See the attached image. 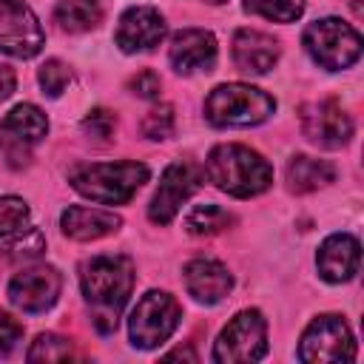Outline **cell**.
<instances>
[{
    "instance_id": "9c48e42d",
    "label": "cell",
    "mask_w": 364,
    "mask_h": 364,
    "mask_svg": "<svg viewBox=\"0 0 364 364\" xmlns=\"http://www.w3.org/2000/svg\"><path fill=\"white\" fill-rule=\"evenodd\" d=\"M43 28L37 14L23 0H0V51L28 60L43 48Z\"/></svg>"
},
{
    "instance_id": "3957f363",
    "label": "cell",
    "mask_w": 364,
    "mask_h": 364,
    "mask_svg": "<svg viewBox=\"0 0 364 364\" xmlns=\"http://www.w3.org/2000/svg\"><path fill=\"white\" fill-rule=\"evenodd\" d=\"M142 182H148V168L142 162H94L71 173V188L100 205L128 202Z\"/></svg>"
},
{
    "instance_id": "8992f818",
    "label": "cell",
    "mask_w": 364,
    "mask_h": 364,
    "mask_svg": "<svg viewBox=\"0 0 364 364\" xmlns=\"http://www.w3.org/2000/svg\"><path fill=\"white\" fill-rule=\"evenodd\" d=\"M182 318V310L176 304V299L171 293H162V290H148L131 318H128V333H131V344L139 347V350H154L159 347L162 341L171 338V333L176 330Z\"/></svg>"
},
{
    "instance_id": "ffe728a7",
    "label": "cell",
    "mask_w": 364,
    "mask_h": 364,
    "mask_svg": "<svg viewBox=\"0 0 364 364\" xmlns=\"http://www.w3.org/2000/svg\"><path fill=\"white\" fill-rule=\"evenodd\" d=\"M284 176H287V188L293 193H310V191H318V188L330 185L336 179V171L327 159H313V156L299 154L287 162Z\"/></svg>"
},
{
    "instance_id": "277c9868",
    "label": "cell",
    "mask_w": 364,
    "mask_h": 364,
    "mask_svg": "<svg viewBox=\"0 0 364 364\" xmlns=\"http://www.w3.org/2000/svg\"><path fill=\"white\" fill-rule=\"evenodd\" d=\"M276 111V100L245 82H225L205 100V117L219 128H247L264 122Z\"/></svg>"
},
{
    "instance_id": "ac0fdd59",
    "label": "cell",
    "mask_w": 364,
    "mask_h": 364,
    "mask_svg": "<svg viewBox=\"0 0 364 364\" xmlns=\"http://www.w3.org/2000/svg\"><path fill=\"white\" fill-rule=\"evenodd\" d=\"M233 60L247 74H267L279 60V40L256 28H242L233 37Z\"/></svg>"
},
{
    "instance_id": "4dcf8cb0",
    "label": "cell",
    "mask_w": 364,
    "mask_h": 364,
    "mask_svg": "<svg viewBox=\"0 0 364 364\" xmlns=\"http://www.w3.org/2000/svg\"><path fill=\"white\" fill-rule=\"evenodd\" d=\"M20 336H23L20 321H14L9 313H3V310H0V353H3V355H6V353H11V350H14V344L20 341Z\"/></svg>"
},
{
    "instance_id": "d6a6232c",
    "label": "cell",
    "mask_w": 364,
    "mask_h": 364,
    "mask_svg": "<svg viewBox=\"0 0 364 364\" xmlns=\"http://www.w3.org/2000/svg\"><path fill=\"white\" fill-rule=\"evenodd\" d=\"M165 358H188V361H196V355H193L191 347H185V350H173V353H168Z\"/></svg>"
},
{
    "instance_id": "e0dca14e",
    "label": "cell",
    "mask_w": 364,
    "mask_h": 364,
    "mask_svg": "<svg viewBox=\"0 0 364 364\" xmlns=\"http://www.w3.org/2000/svg\"><path fill=\"white\" fill-rule=\"evenodd\" d=\"M185 287L196 301L216 304L230 293L233 276L216 259H193L185 264Z\"/></svg>"
},
{
    "instance_id": "30bf717a",
    "label": "cell",
    "mask_w": 364,
    "mask_h": 364,
    "mask_svg": "<svg viewBox=\"0 0 364 364\" xmlns=\"http://www.w3.org/2000/svg\"><path fill=\"white\" fill-rule=\"evenodd\" d=\"M301 131L321 148H341L353 136V119L336 100H313L299 114Z\"/></svg>"
},
{
    "instance_id": "d6986e66",
    "label": "cell",
    "mask_w": 364,
    "mask_h": 364,
    "mask_svg": "<svg viewBox=\"0 0 364 364\" xmlns=\"http://www.w3.org/2000/svg\"><path fill=\"white\" fill-rule=\"evenodd\" d=\"M122 225V219L114 210H102V208H65L60 216V228L65 236L77 239V242H94L102 239L108 233H114Z\"/></svg>"
},
{
    "instance_id": "5bb4252c",
    "label": "cell",
    "mask_w": 364,
    "mask_h": 364,
    "mask_svg": "<svg viewBox=\"0 0 364 364\" xmlns=\"http://www.w3.org/2000/svg\"><path fill=\"white\" fill-rule=\"evenodd\" d=\"M168 60L179 74L208 71L216 63V37L205 28H182L171 40Z\"/></svg>"
},
{
    "instance_id": "8fae6325",
    "label": "cell",
    "mask_w": 364,
    "mask_h": 364,
    "mask_svg": "<svg viewBox=\"0 0 364 364\" xmlns=\"http://www.w3.org/2000/svg\"><path fill=\"white\" fill-rule=\"evenodd\" d=\"M199 182H202V176L191 162L168 165L159 179V188L148 205V219L154 225H168L176 216V210L191 199V193L199 188Z\"/></svg>"
},
{
    "instance_id": "7402d4cb",
    "label": "cell",
    "mask_w": 364,
    "mask_h": 364,
    "mask_svg": "<svg viewBox=\"0 0 364 364\" xmlns=\"http://www.w3.org/2000/svg\"><path fill=\"white\" fill-rule=\"evenodd\" d=\"M230 222H233V216H230L228 210H222L219 205H199V208H193V210L188 213L185 228H188V233H193V236H216V233H222Z\"/></svg>"
},
{
    "instance_id": "52a82bcc",
    "label": "cell",
    "mask_w": 364,
    "mask_h": 364,
    "mask_svg": "<svg viewBox=\"0 0 364 364\" xmlns=\"http://www.w3.org/2000/svg\"><path fill=\"white\" fill-rule=\"evenodd\" d=\"M267 353V321L259 310L236 313L228 327L219 333L213 347V361L219 364H245L259 361Z\"/></svg>"
},
{
    "instance_id": "5b68a950",
    "label": "cell",
    "mask_w": 364,
    "mask_h": 364,
    "mask_svg": "<svg viewBox=\"0 0 364 364\" xmlns=\"http://www.w3.org/2000/svg\"><path fill=\"white\" fill-rule=\"evenodd\" d=\"M304 48L321 68L341 71L361 57V34L338 17H324L304 28Z\"/></svg>"
},
{
    "instance_id": "7a4b0ae2",
    "label": "cell",
    "mask_w": 364,
    "mask_h": 364,
    "mask_svg": "<svg viewBox=\"0 0 364 364\" xmlns=\"http://www.w3.org/2000/svg\"><path fill=\"white\" fill-rule=\"evenodd\" d=\"M205 168H208V179L219 191L239 196V199L256 196V193L267 191L273 182V168L267 165V159L259 151L239 145V142L216 145L208 154Z\"/></svg>"
},
{
    "instance_id": "9a60e30c",
    "label": "cell",
    "mask_w": 364,
    "mask_h": 364,
    "mask_svg": "<svg viewBox=\"0 0 364 364\" xmlns=\"http://www.w3.org/2000/svg\"><path fill=\"white\" fill-rule=\"evenodd\" d=\"M358 262H361V245L355 236L350 233H333L321 242L316 264L321 279L338 284V282H350L358 273Z\"/></svg>"
},
{
    "instance_id": "1f68e13d",
    "label": "cell",
    "mask_w": 364,
    "mask_h": 364,
    "mask_svg": "<svg viewBox=\"0 0 364 364\" xmlns=\"http://www.w3.org/2000/svg\"><path fill=\"white\" fill-rule=\"evenodd\" d=\"M14 82H17L14 71H11L9 65H3V63H0V102L11 97V91H14Z\"/></svg>"
},
{
    "instance_id": "4fadbf2b",
    "label": "cell",
    "mask_w": 364,
    "mask_h": 364,
    "mask_svg": "<svg viewBox=\"0 0 364 364\" xmlns=\"http://www.w3.org/2000/svg\"><path fill=\"white\" fill-rule=\"evenodd\" d=\"M165 37V20L156 9L151 6H134L119 17L117 26V46L125 54H136V51H151L154 46H159Z\"/></svg>"
},
{
    "instance_id": "7c38bea8",
    "label": "cell",
    "mask_w": 364,
    "mask_h": 364,
    "mask_svg": "<svg viewBox=\"0 0 364 364\" xmlns=\"http://www.w3.org/2000/svg\"><path fill=\"white\" fill-rule=\"evenodd\" d=\"M60 284L63 282H60V273L54 267L37 264V267H28L11 279L9 299L14 307H20L26 313H43L57 301Z\"/></svg>"
},
{
    "instance_id": "cb8c5ba5",
    "label": "cell",
    "mask_w": 364,
    "mask_h": 364,
    "mask_svg": "<svg viewBox=\"0 0 364 364\" xmlns=\"http://www.w3.org/2000/svg\"><path fill=\"white\" fill-rule=\"evenodd\" d=\"M74 355L71 350V341L63 338V336H54V333H43L37 336V341L31 344L28 350V361H43V364H51V361H68Z\"/></svg>"
},
{
    "instance_id": "83f0119b",
    "label": "cell",
    "mask_w": 364,
    "mask_h": 364,
    "mask_svg": "<svg viewBox=\"0 0 364 364\" xmlns=\"http://www.w3.org/2000/svg\"><path fill=\"white\" fill-rule=\"evenodd\" d=\"M37 77H40V85H43V91L48 97H60L68 88V82H71V71L60 60H46Z\"/></svg>"
},
{
    "instance_id": "2e32d148",
    "label": "cell",
    "mask_w": 364,
    "mask_h": 364,
    "mask_svg": "<svg viewBox=\"0 0 364 364\" xmlns=\"http://www.w3.org/2000/svg\"><path fill=\"white\" fill-rule=\"evenodd\" d=\"M46 131H48V119H46V114H43L37 105H31V102L14 105V108L6 114V119L0 122V139H3L6 154H11L14 148L26 154V148L34 145V142H40V139L46 136Z\"/></svg>"
},
{
    "instance_id": "f546056e",
    "label": "cell",
    "mask_w": 364,
    "mask_h": 364,
    "mask_svg": "<svg viewBox=\"0 0 364 364\" xmlns=\"http://www.w3.org/2000/svg\"><path fill=\"white\" fill-rule=\"evenodd\" d=\"M128 88L136 94V97H142V100H156L159 97V88H162V82H159V77L154 74V71H139L136 77H131V82H128Z\"/></svg>"
},
{
    "instance_id": "f1b7e54d",
    "label": "cell",
    "mask_w": 364,
    "mask_h": 364,
    "mask_svg": "<svg viewBox=\"0 0 364 364\" xmlns=\"http://www.w3.org/2000/svg\"><path fill=\"white\" fill-rule=\"evenodd\" d=\"M114 128H117V117H114L111 111H105V108H94V111L82 119V131L91 134L94 139H108V136L114 134Z\"/></svg>"
},
{
    "instance_id": "484cf974",
    "label": "cell",
    "mask_w": 364,
    "mask_h": 364,
    "mask_svg": "<svg viewBox=\"0 0 364 364\" xmlns=\"http://www.w3.org/2000/svg\"><path fill=\"white\" fill-rule=\"evenodd\" d=\"M28 225V205L20 196H0V236H14Z\"/></svg>"
},
{
    "instance_id": "4316f807",
    "label": "cell",
    "mask_w": 364,
    "mask_h": 364,
    "mask_svg": "<svg viewBox=\"0 0 364 364\" xmlns=\"http://www.w3.org/2000/svg\"><path fill=\"white\" fill-rule=\"evenodd\" d=\"M173 108L171 105H156V108H151L148 114H145V119H142V134L148 136V139H168L171 134H173Z\"/></svg>"
},
{
    "instance_id": "ba28073f",
    "label": "cell",
    "mask_w": 364,
    "mask_h": 364,
    "mask_svg": "<svg viewBox=\"0 0 364 364\" xmlns=\"http://www.w3.org/2000/svg\"><path fill=\"white\" fill-rule=\"evenodd\" d=\"M299 358L307 364H327V361H353L355 341L341 316H318L307 324L299 341Z\"/></svg>"
},
{
    "instance_id": "d4e9b609",
    "label": "cell",
    "mask_w": 364,
    "mask_h": 364,
    "mask_svg": "<svg viewBox=\"0 0 364 364\" xmlns=\"http://www.w3.org/2000/svg\"><path fill=\"white\" fill-rule=\"evenodd\" d=\"M46 250V239H43V233L37 230V228H23V230H17L14 233V239L6 245V253H9V259H14V262H28V259H37L40 253Z\"/></svg>"
},
{
    "instance_id": "603a6c76",
    "label": "cell",
    "mask_w": 364,
    "mask_h": 364,
    "mask_svg": "<svg viewBox=\"0 0 364 364\" xmlns=\"http://www.w3.org/2000/svg\"><path fill=\"white\" fill-rule=\"evenodd\" d=\"M245 9L273 23H293L301 17L304 0H245Z\"/></svg>"
},
{
    "instance_id": "6da1fadb",
    "label": "cell",
    "mask_w": 364,
    "mask_h": 364,
    "mask_svg": "<svg viewBox=\"0 0 364 364\" xmlns=\"http://www.w3.org/2000/svg\"><path fill=\"white\" fill-rule=\"evenodd\" d=\"M80 284L97 330H117V318L134 287V264L125 256H94L82 264Z\"/></svg>"
},
{
    "instance_id": "44dd1931",
    "label": "cell",
    "mask_w": 364,
    "mask_h": 364,
    "mask_svg": "<svg viewBox=\"0 0 364 364\" xmlns=\"http://www.w3.org/2000/svg\"><path fill=\"white\" fill-rule=\"evenodd\" d=\"M54 20L68 34H82L100 26L102 9L97 0H60L54 9Z\"/></svg>"
}]
</instances>
